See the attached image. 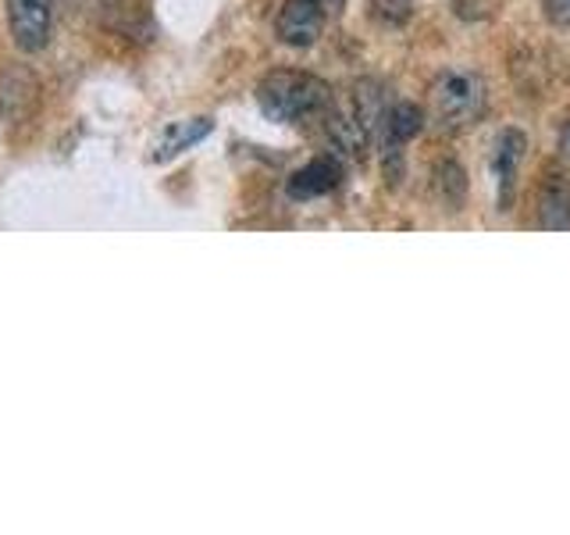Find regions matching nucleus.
Segmentation results:
<instances>
[{"label":"nucleus","instance_id":"11","mask_svg":"<svg viewBox=\"0 0 570 535\" xmlns=\"http://www.w3.org/2000/svg\"><path fill=\"white\" fill-rule=\"evenodd\" d=\"M210 129H214V121H210V118H193V121H178V125H171V129L165 133V139H160L157 160H168V157H175V154H183L186 147H193V143H200Z\"/></svg>","mask_w":570,"mask_h":535},{"label":"nucleus","instance_id":"13","mask_svg":"<svg viewBox=\"0 0 570 535\" xmlns=\"http://www.w3.org/2000/svg\"><path fill=\"white\" fill-rule=\"evenodd\" d=\"M371 14L382 26H403L414 14V0H371Z\"/></svg>","mask_w":570,"mask_h":535},{"label":"nucleus","instance_id":"3","mask_svg":"<svg viewBox=\"0 0 570 535\" xmlns=\"http://www.w3.org/2000/svg\"><path fill=\"white\" fill-rule=\"evenodd\" d=\"M346 0H285L275 18V36L293 50H307L321 40L328 22L343 14Z\"/></svg>","mask_w":570,"mask_h":535},{"label":"nucleus","instance_id":"15","mask_svg":"<svg viewBox=\"0 0 570 535\" xmlns=\"http://www.w3.org/2000/svg\"><path fill=\"white\" fill-rule=\"evenodd\" d=\"M560 139H563V154H570V121H567V129H563Z\"/></svg>","mask_w":570,"mask_h":535},{"label":"nucleus","instance_id":"5","mask_svg":"<svg viewBox=\"0 0 570 535\" xmlns=\"http://www.w3.org/2000/svg\"><path fill=\"white\" fill-rule=\"evenodd\" d=\"M424 129V111L417 104H410V100H400V104H392L382 125H379V139H382V147H385V160H400V147H406L410 139L421 136Z\"/></svg>","mask_w":570,"mask_h":535},{"label":"nucleus","instance_id":"4","mask_svg":"<svg viewBox=\"0 0 570 535\" xmlns=\"http://www.w3.org/2000/svg\"><path fill=\"white\" fill-rule=\"evenodd\" d=\"M11 40L22 54H40L50 43L53 0H4Z\"/></svg>","mask_w":570,"mask_h":535},{"label":"nucleus","instance_id":"9","mask_svg":"<svg viewBox=\"0 0 570 535\" xmlns=\"http://www.w3.org/2000/svg\"><path fill=\"white\" fill-rule=\"evenodd\" d=\"M539 225L542 228H570V183L563 175H549L539 189Z\"/></svg>","mask_w":570,"mask_h":535},{"label":"nucleus","instance_id":"8","mask_svg":"<svg viewBox=\"0 0 570 535\" xmlns=\"http://www.w3.org/2000/svg\"><path fill=\"white\" fill-rule=\"evenodd\" d=\"M325 129H328V143L338 160H364L371 136L353 111H328Z\"/></svg>","mask_w":570,"mask_h":535},{"label":"nucleus","instance_id":"12","mask_svg":"<svg viewBox=\"0 0 570 535\" xmlns=\"http://www.w3.org/2000/svg\"><path fill=\"white\" fill-rule=\"evenodd\" d=\"M435 189L445 204H460L463 193H468V175L456 165V160H439L435 165Z\"/></svg>","mask_w":570,"mask_h":535},{"label":"nucleus","instance_id":"7","mask_svg":"<svg viewBox=\"0 0 570 535\" xmlns=\"http://www.w3.org/2000/svg\"><path fill=\"white\" fill-rule=\"evenodd\" d=\"M524 150H528V139L517 129H507L495 139L492 172H495V183H499V207L503 211L513 201V183H517V168H521V160H524Z\"/></svg>","mask_w":570,"mask_h":535},{"label":"nucleus","instance_id":"14","mask_svg":"<svg viewBox=\"0 0 570 535\" xmlns=\"http://www.w3.org/2000/svg\"><path fill=\"white\" fill-rule=\"evenodd\" d=\"M546 18L552 26L570 29V0H546Z\"/></svg>","mask_w":570,"mask_h":535},{"label":"nucleus","instance_id":"10","mask_svg":"<svg viewBox=\"0 0 570 535\" xmlns=\"http://www.w3.org/2000/svg\"><path fill=\"white\" fill-rule=\"evenodd\" d=\"M8 82V89L0 86V115L4 118H14V115H22V111H29V107L36 104V79L29 76L26 68H8L4 76H0Z\"/></svg>","mask_w":570,"mask_h":535},{"label":"nucleus","instance_id":"1","mask_svg":"<svg viewBox=\"0 0 570 535\" xmlns=\"http://www.w3.org/2000/svg\"><path fill=\"white\" fill-rule=\"evenodd\" d=\"M261 111L282 125H303L332 111V86L311 71H272L257 86Z\"/></svg>","mask_w":570,"mask_h":535},{"label":"nucleus","instance_id":"16","mask_svg":"<svg viewBox=\"0 0 570 535\" xmlns=\"http://www.w3.org/2000/svg\"><path fill=\"white\" fill-rule=\"evenodd\" d=\"M104 4H118V0H104Z\"/></svg>","mask_w":570,"mask_h":535},{"label":"nucleus","instance_id":"6","mask_svg":"<svg viewBox=\"0 0 570 535\" xmlns=\"http://www.w3.org/2000/svg\"><path fill=\"white\" fill-rule=\"evenodd\" d=\"M338 183H343V160H338L335 154L314 157L311 165H303L299 172H293L289 196H293V201H314V196H325V193L338 189Z\"/></svg>","mask_w":570,"mask_h":535},{"label":"nucleus","instance_id":"2","mask_svg":"<svg viewBox=\"0 0 570 535\" xmlns=\"http://www.w3.org/2000/svg\"><path fill=\"white\" fill-rule=\"evenodd\" d=\"M485 79L478 71H445L432 86V111L442 129H463L485 115Z\"/></svg>","mask_w":570,"mask_h":535}]
</instances>
